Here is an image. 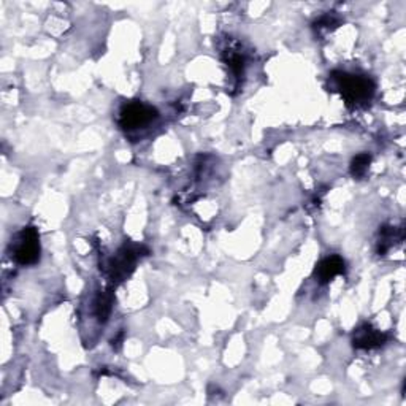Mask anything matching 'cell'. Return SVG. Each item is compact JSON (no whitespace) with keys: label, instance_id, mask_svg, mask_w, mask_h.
Returning <instances> with one entry per match:
<instances>
[{"label":"cell","instance_id":"6da1fadb","mask_svg":"<svg viewBox=\"0 0 406 406\" xmlns=\"http://www.w3.org/2000/svg\"><path fill=\"white\" fill-rule=\"evenodd\" d=\"M333 80L350 105H360V103L369 102L375 94V83L369 76L335 72Z\"/></svg>","mask_w":406,"mask_h":406},{"label":"cell","instance_id":"7a4b0ae2","mask_svg":"<svg viewBox=\"0 0 406 406\" xmlns=\"http://www.w3.org/2000/svg\"><path fill=\"white\" fill-rule=\"evenodd\" d=\"M15 261L19 265H34L40 259V241L35 227H24L18 234L15 243Z\"/></svg>","mask_w":406,"mask_h":406},{"label":"cell","instance_id":"3957f363","mask_svg":"<svg viewBox=\"0 0 406 406\" xmlns=\"http://www.w3.org/2000/svg\"><path fill=\"white\" fill-rule=\"evenodd\" d=\"M157 118V109L141 102H132L122 107L119 113V126L126 131L145 127Z\"/></svg>","mask_w":406,"mask_h":406},{"label":"cell","instance_id":"277c9868","mask_svg":"<svg viewBox=\"0 0 406 406\" xmlns=\"http://www.w3.org/2000/svg\"><path fill=\"white\" fill-rule=\"evenodd\" d=\"M141 249H145V248L143 246L133 248V246H127V244H124V246L116 253L113 259L109 261V276H112L113 281L121 282L131 276Z\"/></svg>","mask_w":406,"mask_h":406},{"label":"cell","instance_id":"5b68a950","mask_svg":"<svg viewBox=\"0 0 406 406\" xmlns=\"http://www.w3.org/2000/svg\"><path fill=\"white\" fill-rule=\"evenodd\" d=\"M388 343V335L376 330L370 324H362L352 333V346L356 350H375Z\"/></svg>","mask_w":406,"mask_h":406},{"label":"cell","instance_id":"8992f818","mask_svg":"<svg viewBox=\"0 0 406 406\" xmlns=\"http://www.w3.org/2000/svg\"><path fill=\"white\" fill-rule=\"evenodd\" d=\"M346 263L340 256H330L322 259L314 270V276L321 285H328L335 276L345 273Z\"/></svg>","mask_w":406,"mask_h":406},{"label":"cell","instance_id":"52a82bcc","mask_svg":"<svg viewBox=\"0 0 406 406\" xmlns=\"http://www.w3.org/2000/svg\"><path fill=\"white\" fill-rule=\"evenodd\" d=\"M113 308V295L109 292H102L97 295V299L94 301V311L100 322H107L109 313Z\"/></svg>","mask_w":406,"mask_h":406},{"label":"cell","instance_id":"ba28073f","mask_svg":"<svg viewBox=\"0 0 406 406\" xmlns=\"http://www.w3.org/2000/svg\"><path fill=\"white\" fill-rule=\"evenodd\" d=\"M370 164H371V156L370 154H359V156H356L352 159V162H351V175L354 178H364L366 175V172H369L370 169Z\"/></svg>","mask_w":406,"mask_h":406},{"label":"cell","instance_id":"9c48e42d","mask_svg":"<svg viewBox=\"0 0 406 406\" xmlns=\"http://www.w3.org/2000/svg\"><path fill=\"white\" fill-rule=\"evenodd\" d=\"M338 24H340V19L335 16V15H324V16H321L318 21L314 23V29H318V30H332L335 28H338Z\"/></svg>","mask_w":406,"mask_h":406},{"label":"cell","instance_id":"30bf717a","mask_svg":"<svg viewBox=\"0 0 406 406\" xmlns=\"http://www.w3.org/2000/svg\"><path fill=\"white\" fill-rule=\"evenodd\" d=\"M227 66L230 67L232 72H234L237 76L243 75V68H244V59L237 53H230L229 59H227Z\"/></svg>","mask_w":406,"mask_h":406},{"label":"cell","instance_id":"8fae6325","mask_svg":"<svg viewBox=\"0 0 406 406\" xmlns=\"http://www.w3.org/2000/svg\"><path fill=\"white\" fill-rule=\"evenodd\" d=\"M122 338H124V333H119V335H118V338L113 340V347H116V350H118V347L121 346Z\"/></svg>","mask_w":406,"mask_h":406}]
</instances>
